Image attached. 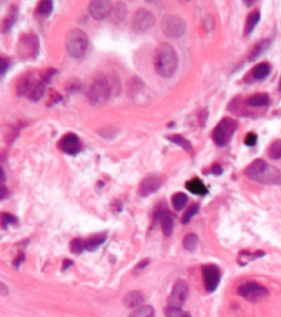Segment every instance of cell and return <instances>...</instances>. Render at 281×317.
<instances>
[{"label": "cell", "mask_w": 281, "mask_h": 317, "mask_svg": "<svg viewBox=\"0 0 281 317\" xmlns=\"http://www.w3.org/2000/svg\"><path fill=\"white\" fill-rule=\"evenodd\" d=\"M198 245V237L196 234H187L183 239V248L188 252H195Z\"/></svg>", "instance_id": "836d02e7"}, {"label": "cell", "mask_w": 281, "mask_h": 317, "mask_svg": "<svg viewBox=\"0 0 281 317\" xmlns=\"http://www.w3.org/2000/svg\"><path fill=\"white\" fill-rule=\"evenodd\" d=\"M161 30L166 36L171 39H179L186 32V22L182 18L177 15H169L163 18L161 22Z\"/></svg>", "instance_id": "8992f818"}, {"label": "cell", "mask_w": 281, "mask_h": 317, "mask_svg": "<svg viewBox=\"0 0 281 317\" xmlns=\"http://www.w3.org/2000/svg\"><path fill=\"white\" fill-rule=\"evenodd\" d=\"M204 280V288L208 293H213L218 288L221 281V270L216 265H204L202 268Z\"/></svg>", "instance_id": "4fadbf2b"}, {"label": "cell", "mask_w": 281, "mask_h": 317, "mask_svg": "<svg viewBox=\"0 0 281 317\" xmlns=\"http://www.w3.org/2000/svg\"><path fill=\"white\" fill-rule=\"evenodd\" d=\"M0 64H1V68H0V72H1V78H3L4 76H5V73L8 72L9 63H8V61H6V60L4 59V57H1V59H0Z\"/></svg>", "instance_id": "7bdbcfd3"}, {"label": "cell", "mask_w": 281, "mask_h": 317, "mask_svg": "<svg viewBox=\"0 0 281 317\" xmlns=\"http://www.w3.org/2000/svg\"><path fill=\"white\" fill-rule=\"evenodd\" d=\"M46 85H47V82H46L45 80H43V77L41 78L40 82L38 83V85H36L34 89H32L31 93L29 94V98L30 101L32 102H39L41 98H42L43 96H45L46 93Z\"/></svg>", "instance_id": "f1b7e54d"}, {"label": "cell", "mask_w": 281, "mask_h": 317, "mask_svg": "<svg viewBox=\"0 0 281 317\" xmlns=\"http://www.w3.org/2000/svg\"><path fill=\"white\" fill-rule=\"evenodd\" d=\"M112 92L110 81L104 75H98L87 89V99L93 107H103L109 101Z\"/></svg>", "instance_id": "3957f363"}, {"label": "cell", "mask_w": 281, "mask_h": 317, "mask_svg": "<svg viewBox=\"0 0 281 317\" xmlns=\"http://www.w3.org/2000/svg\"><path fill=\"white\" fill-rule=\"evenodd\" d=\"M166 139L167 140H170L171 143H175L176 145H180V147L182 148V149H185L186 151H188V152L193 151L192 144H191L190 140H188V139H186L185 136L180 135V134H174V135H167Z\"/></svg>", "instance_id": "83f0119b"}, {"label": "cell", "mask_w": 281, "mask_h": 317, "mask_svg": "<svg viewBox=\"0 0 281 317\" xmlns=\"http://www.w3.org/2000/svg\"><path fill=\"white\" fill-rule=\"evenodd\" d=\"M246 103H248L249 107H253V108L266 107V106L270 103V97H269L266 93H257L246 99Z\"/></svg>", "instance_id": "7402d4cb"}, {"label": "cell", "mask_w": 281, "mask_h": 317, "mask_svg": "<svg viewBox=\"0 0 281 317\" xmlns=\"http://www.w3.org/2000/svg\"><path fill=\"white\" fill-rule=\"evenodd\" d=\"M112 9V4L107 0H93L89 4V14L97 21H103L105 18H108Z\"/></svg>", "instance_id": "5bb4252c"}, {"label": "cell", "mask_w": 281, "mask_h": 317, "mask_svg": "<svg viewBox=\"0 0 281 317\" xmlns=\"http://www.w3.org/2000/svg\"><path fill=\"white\" fill-rule=\"evenodd\" d=\"M155 25V16L147 9H138L131 18V29L138 34L149 31Z\"/></svg>", "instance_id": "52a82bcc"}, {"label": "cell", "mask_w": 281, "mask_h": 317, "mask_svg": "<svg viewBox=\"0 0 281 317\" xmlns=\"http://www.w3.org/2000/svg\"><path fill=\"white\" fill-rule=\"evenodd\" d=\"M160 224L165 237H171L172 231H174V216L170 211H167L166 214L161 218Z\"/></svg>", "instance_id": "4316f807"}, {"label": "cell", "mask_w": 281, "mask_h": 317, "mask_svg": "<svg viewBox=\"0 0 281 317\" xmlns=\"http://www.w3.org/2000/svg\"><path fill=\"white\" fill-rule=\"evenodd\" d=\"M149 264H150V259H144V260L140 261L139 264H137V267L134 268L135 274H137V273H139V272H141V270H144L145 268H146L147 265H149Z\"/></svg>", "instance_id": "b9f144b4"}, {"label": "cell", "mask_w": 281, "mask_h": 317, "mask_svg": "<svg viewBox=\"0 0 281 317\" xmlns=\"http://www.w3.org/2000/svg\"><path fill=\"white\" fill-rule=\"evenodd\" d=\"M258 142V136L255 133H248L245 135V139H244V143L248 147H254Z\"/></svg>", "instance_id": "ab89813d"}, {"label": "cell", "mask_w": 281, "mask_h": 317, "mask_svg": "<svg viewBox=\"0 0 281 317\" xmlns=\"http://www.w3.org/2000/svg\"><path fill=\"white\" fill-rule=\"evenodd\" d=\"M187 201H188V197L185 195V193H182V192H177V193H175L171 198L172 207H174L176 211H181L186 206Z\"/></svg>", "instance_id": "4dcf8cb0"}, {"label": "cell", "mask_w": 281, "mask_h": 317, "mask_svg": "<svg viewBox=\"0 0 281 317\" xmlns=\"http://www.w3.org/2000/svg\"><path fill=\"white\" fill-rule=\"evenodd\" d=\"M41 80H38L34 73H27L25 75L24 77L20 78L19 83H18V87H16V92H18V96L22 97V96H27L31 93L32 89L38 85V83L40 82Z\"/></svg>", "instance_id": "2e32d148"}, {"label": "cell", "mask_w": 281, "mask_h": 317, "mask_svg": "<svg viewBox=\"0 0 281 317\" xmlns=\"http://www.w3.org/2000/svg\"><path fill=\"white\" fill-rule=\"evenodd\" d=\"M165 315L167 317H192L190 315V312L183 311L182 309H177V307L167 306L165 309Z\"/></svg>", "instance_id": "e575fe53"}, {"label": "cell", "mask_w": 281, "mask_h": 317, "mask_svg": "<svg viewBox=\"0 0 281 317\" xmlns=\"http://www.w3.org/2000/svg\"><path fill=\"white\" fill-rule=\"evenodd\" d=\"M147 88L142 80L138 76L131 77L128 82V94L133 101H139L140 98H146Z\"/></svg>", "instance_id": "9a60e30c"}, {"label": "cell", "mask_w": 281, "mask_h": 317, "mask_svg": "<svg viewBox=\"0 0 281 317\" xmlns=\"http://www.w3.org/2000/svg\"><path fill=\"white\" fill-rule=\"evenodd\" d=\"M198 208H200V206H198V205H192L190 208H188L187 211H186L185 214H183V217H182V223L183 224H187L188 222H190L191 219H192V217L195 216V214L198 212Z\"/></svg>", "instance_id": "8d00e7d4"}, {"label": "cell", "mask_w": 281, "mask_h": 317, "mask_svg": "<svg viewBox=\"0 0 281 317\" xmlns=\"http://www.w3.org/2000/svg\"><path fill=\"white\" fill-rule=\"evenodd\" d=\"M238 294L244 297L246 301L250 302H258L260 300H264L269 296V290L264 286L259 285V284L254 283V281H249L238 288Z\"/></svg>", "instance_id": "ba28073f"}, {"label": "cell", "mask_w": 281, "mask_h": 317, "mask_svg": "<svg viewBox=\"0 0 281 317\" xmlns=\"http://www.w3.org/2000/svg\"><path fill=\"white\" fill-rule=\"evenodd\" d=\"M16 223V218L10 213H3L1 214V227L3 230H6L9 227V224Z\"/></svg>", "instance_id": "74e56055"}, {"label": "cell", "mask_w": 281, "mask_h": 317, "mask_svg": "<svg viewBox=\"0 0 281 317\" xmlns=\"http://www.w3.org/2000/svg\"><path fill=\"white\" fill-rule=\"evenodd\" d=\"M188 294H190V288H188L187 283L185 280H177L174 288H172L169 298H167V304L171 307L181 309L187 300Z\"/></svg>", "instance_id": "30bf717a"}, {"label": "cell", "mask_w": 281, "mask_h": 317, "mask_svg": "<svg viewBox=\"0 0 281 317\" xmlns=\"http://www.w3.org/2000/svg\"><path fill=\"white\" fill-rule=\"evenodd\" d=\"M129 317H155V310L153 306L145 305V306L135 309Z\"/></svg>", "instance_id": "f546056e"}, {"label": "cell", "mask_w": 281, "mask_h": 317, "mask_svg": "<svg viewBox=\"0 0 281 317\" xmlns=\"http://www.w3.org/2000/svg\"><path fill=\"white\" fill-rule=\"evenodd\" d=\"M1 291H3V295L8 294V290H5V285H4V283H1Z\"/></svg>", "instance_id": "681fc988"}, {"label": "cell", "mask_w": 281, "mask_h": 317, "mask_svg": "<svg viewBox=\"0 0 281 317\" xmlns=\"http://www.w3.org/2000/svg\"><path fill=\"white\" fill-rule=\"evenodd\" d=\"M18 14H19L18 6L11 5L8 16H6L3 21V32H9L11 29H13V26L15 25V22H16V20H18Z\"/></svg>", "instance_id": "484cf974"}, {"label": "cell", "mask_w": 281, "mask_h": 317, "mask_svg": "<svg viewBox=\"0 0 281 317\" xmlns=\"http://www.w3.org/2000/svg\"><path fill=\"white\" fill-rule=\"evenodd\" d=\"M265 256V252L262 251H255V252H249V251H241L239 252L238 255V264L239 265H246L249 261L255 260V259L262 258Z\"/></svg>", "instance_id": "603a6c76"}, {"label": "cell", "mask_w": 281, "mask_h": 317, "mask_svg": "<svg viewBox=\"0 0 281 317\" xmlns=\"http://www.w3.org/2000/svg\"><path fill=\"white\" fill-rule=\"evenodd\" d=\"M57 148H59L62 152H64V154L75 156V155L80 154V152L82 151V149H83V144H82L80 139L78 138L76 134L68 133L60 139Z\"/></svg>", "instance_id": "8fae6325"}, {"label": "cell", "mask_w": 281, "mask_h": 317, "mask_svg": "<svg viewBox=\"0 0 281 317\" xmlns=\"http://www.w3.org/2000/svg\"><path fill=\"white\" fill-rule=\"evenodd\" d=\"M126 14H128V10H126L125 4L119 1V3H115L112 5L109 18L114 24H121L125 20Z\"/></svg>", "instance_id": "d6986e66"}, {"label": "cell", "mask_w": 281, "mask_h": 317, "mask_svg": "<svg viewBox=\"0 0 281 317\" xmlns=\"http://www.w3.org/2000/svg\"><path fill=\"white\" fill-rule=\"evenodd\" d=\"M124 306L128 309H135V307H141V304L145 301V295L140 290L129 291L124 297Z\"/></svg>", "instance_id": "e0dca14e"}, {"label": "cell", "mask_w": 281, "mask_h": 317, "mask_svg": "<svg viewBox=\"0 0 281 317\" xmlns=\"http://www.w3.org/2000/svg\"><path fill=\"white\" fill-rule=\"evenodd\" d=\"M161 185H162V180H161L160 176L156 175V173H150V175L145 176L139 184L138 195L140 197H147V196L155 193L160 189Z\"/></svg>", "instance_id": "7c38bea8"}, {"label": "cell", "mask_w": 281, "mask_h": 317, "mask_svg": "<svg viewBox=\"0 0 281 317\" xmlns=\"http://www.w3.org/2000/svg\"><path fill=\"white\" fill-rule=\"evenodd\" d=\"M83 85L78 80H72L67 85V91L71 92V93H75V92H80L82 89Z\"/></svg>", "instance_id": "f35d334b"}, {"label": "cell", "mask_w": 281, "mask_h": 317, "mask_svg": "<svg viewBox=\"0 0 281 317\" xmlns=\"http://www.w3.org/2000/svg\"><path fill=\"white\" fill-rule=\"evenodd\" d=\"M186 189L193 193V195L197 196H204L208 193V190H207L206 185L201 181L200 179L195 177V179H191L186 182Z\"/></svg>", "instance_id": "ffe728a7"}, {"label": "cell", "mask_w": 281, "mask_h": 317, "mask_svg": "<svg viewBox=\"0 0 281 317\" xmlns=\"http://www.w3.org/2000/svg\"><path fill=\"white\" fill-rule=\"evenodd\" d=\"M279 91H281V77H280V82H279Z\"/></svg>", "instance_id": "f907efd6"}, {"label": "cell", "mask_w": 281, "mask_h": 317, "mask_svg": "<svg viewBox=\"0 0 281 317\" xmlns=\"http://www.w3.org/2000/svg\"><path fill=\"white\" fill-rule=\"evenodd\" d=\"M270 46V39H262V40H260L259 42L255 43L252 50H250L249 55H248V60H249V61H255V60H258L260 56H262V55L265 54Z\"/></svg>", "instance_id": "ac0fdd59"}, {"label": "cell", "mask_w": 281, "mask_h": 317, "mask_svg": "<svg viewBox=\"0 0 281 317\" xmlns=\"http://www.w3.org/2000/svg\"><path fill=\"white\" fill-rule=\"evenodd\" d=\"M252 181L262 185H281V171L262 159H257L244 171Z\"/></svg>", "instance_id": "7a4b0ae2"}, {"label": "cell", "mask_w": 281, "mask_h": 317, "mask_svg": "<svg viewBox=\"0 0 281 317\" xmlns=\"http://www.w3.org/2000/svg\"><path fill=\"white\" fill-rule=\"evenodd\" d=\"M24 261H25V254L24 253H20L19 255L16 256L15 260H14L13 265L16 268V269H19L20 265H21V264L24 263Z\"/></svg>", "instance_id": "ee69618b"}, {"label": "cell", "mask_w": 281, "mask_h": 317, "mask_svg": "<svg viewBox=\"0 0 281 317\" xmlns=\"http://www.w3.org/2000/svg\"><path fill=\"white\" fill-rule=\"evenodd\" d=\"M19 56L24 60L35 59L39 54V40L34 34L22 35L18 43Z\"/></svg>", "instance_id": "9c48e42d"}, {"label": "cell", "mask_w": 281, "mask_h": 317, "mask_svg": "<svg viewBox=\"0 0 281 317\" xmlns=\"http://www.w3.org/2000/svg\"><path fill=\"white\" fill-rule=\"evenodd\" d=\"M177 66L179 56L175 48L170 43H160L154 55V67L156 73L162 78H170L176 73Z\"/></svg>", "instance_id": "6da1fadb"}, {"label": "cell", "mask_w": 281, "mask_h": 317, "mask_svg": "<svg viewBox=\"0 0 281 317\" xmlns=\"http://www.w3.org/2000/svg\"><path fill=\"white\" fill-rule=\"evenodd\" d=\"M211 172L216 176H221L223 173V169L220 164H214L213 166L211 168Z\"/></svg>", "instance_id": "f6af8a7d"}, {"label": "cell", "mask_w": 281, "mask_h": 317, "mask_svg": "<svg viewBox=\"0 0 281 317\" xmlns=\"http://www.w3.org/2000/svg\"><path fill=\"white\" fill-rule=\"evenodd\" d=\"M72 265H73V261L70 260V259H66V260H63V264H62V272L67 270L68 268L72 267Z\"/></svg>", "instance_id": "bcb514c9"}, {"label": "cell", "mask_w": 281, "mask_h": 317, "mask_svg": "<svg viewBox=\"0 0 281 317\" xmlns=\"http://www.w3.org/2000/svg\"><path fill=\"white\" fill-rule=\"evenodd\" d=\"M107 240V233H99V234L93 235V237L89 238L88 240H86V251L89 252H94L103 245Z\"/></svg>", "instance_id": "d4e9b609"}, {"label": "cell", "mask_w": 281, "mask_h": 317, "mask_svg": "<svg viewBox=\"0 0 281 317\" xmlns=\"http://www.w3.org/2000/svg\"><path fill=\"white\" fill-rule=\"evenodd\" d=\"M8 189H6L4 185H1V200H5V198H8Z\"/></svg>", "instance_id": "7dc6e473"}, {"label": "cell", "mask_w": 281, "mask_h": 317, "mask_svg": "<svg viewBox=\"0 0 281 317\" xmlns=\"http://www.w3.org/2000/svg\"><path fill=\"white\" fill-rule=\"evenodd\" d=\"M88 36L82 30H71L66 38V50L67 54L73 59H82L88 51Z\"/></svg>", "instance_id": "277c9868"}, {"label": "cell", "mask_w": 281, "mask_h": 317, "mask_svg": "<svg viewBox=\"0 0 281 317\" xmlns=\"http://www.w3.org/2000/svg\"><path fill=\"white\" fill-rule=\"evenodd\" d=\"M52 10H54V4L51 0H42L36 8V13L41 16H48L52 13Z\"/></svg>", "instance_id": "1f68e13d"}, {"label": "cell", "mask_w": 281, "mask_h": 317, "mask_svg": "<svg viewBox=\"0 0 281 317\" xmlns=\"http://www.w3.org/2000/svg\"><path fill=\"white\" fill-rule=\"evenodd\" d=\"M70 249L73 254L80 255V254H82L86 251V243H84V240L80 239V238H75L73 240H71Z\"/></svg>", "instance_id": "d6a6232c"}, {"label": "cell", "mask_w": 281, "mask_h": 317, "mask_svg": "<svg viewBox=\"0 0 281 317\" xmlns=\"http://www.w3.org/2000/svg\"><path fill=\"white\" fill-rule=\"evenodd\" d=\"M0 176H1V185H3L4 181H5V173H4V169L3 168L0 169Z\"/></svg>", "instance_id": "c3c4849f"}, {"label": "cell", "mask_w": 281, "mask_h": 317, "mask_svg": "<svg viewBox=\"0 0 281 317\" xmlns=\"http://www.w3.org/2000/svg\"><path fill=\"white\" fill-rule=\"evenodd\" d=\"M271 72V66L268 63V62H260L257 66L253 68L252 76L254 80L257 81H262L265 80Z\"/></svg>", "instance_id": "44dd1931"}, {"label": "cell", "mask_w": 281, "mask_h": 317, "mask_svg": "<svg viewBox=\"0 0 281 317\" xmlns=\"http://www.w3.org/2000/svg\"><path fill=\"white\" fill-rule=\"evenodd\" d=\"M260 21V11L259 10H253L252 13L248 15L246 18V22H245V29H244V34L245 36H249L254 29L257 27V25L259 24Z\"/></svg>", "instance_id": "cb8c5ba5"}, {"label": "cell", "mask_w": 281, "mask_h": 317, "mask_svg": "<svg viewBox=\"0 0 281 317\" xmlns=\"http://www.w3.org/2000/svg\"><path fill=\"white\" fill-rule=\"evenodd\" d=\"M110 208H112L114 213H119V212L123 211V202L120 200H114L112 202V205H110Z\"/></svg>", "instance_id": "60d3db41"}, {"label": "cell", "mask_w": 281, "mask_h": 317, "mask_svg": "<svg viewBox=\"0 0 281 317\" xmlns=\"http://www.w3.org/2000/svg\"><path fill=\"white\" fill-rule=\"evenodd\" d=\"M238 128V123L232 118H223L218 123L213 133H212V139L218 147H225L229 144V142L233 138L234 133Z\"/></svg>", "instance_id": "5b68a950"}, {"label": "cell", "mask_w": 281, "mask_h": 317, "mask_svg": "<svg viewBox=\"0 0 281 317\" xmlns=\"http://www.w3.org/2000/svg\"><path fill=\"white\" fill-rule=\"evenodd\" d=\"M269 156L271 159H274V160L281 159V139H279V140H276V142H274L270 145V148H269Z\"/></svg>", "instance_id": "d590c367"}]
</instances>
